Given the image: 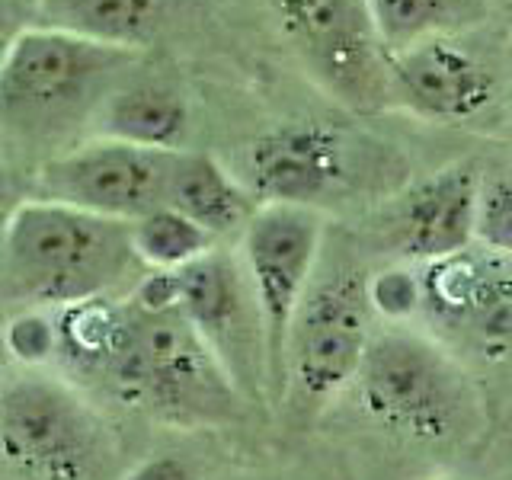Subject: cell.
Segmentation results:
<instances>
[{"mask_svg": "<svg viewBox=\"0 0 512 480\" xmlns=\"http://www.w3.org/2000/svg\"><path fill=\"white\" fill-rule=\"evenodd\" d=\"M138 64L141 52L29 23L0 61V135L32 148H61L96 122L109 93Z\"/></svg>", "mask_w": 512, "mask_h": 480, "instance_id": "1", "label": "cell"}, {"mask_svg": "<svg viewBox=\"0 0 512 480\" xmlns=\"http://www.w3.org/2000/svg\"><path fill=\"white\" fill-rule=\"evenodd\" d=\"M138 256L128 224L29 196L0 244V276L32 308H68L135 285Z\"/></svg>", "mask_w": 512, "mask_h": 480, "instance_id": "2", "label": "cell"}, {"mask_svg": "<svg viewBox=\"0 0 512 480\" xmlns=\"http://www.w3.org/2000/svg\"><path fill=\"white\" fill-rule=\"evenodd\" d=\"M359 407L413 442H464L480 426V388L452 349L413 327L372 336L352 381Z\"/></svg>", "mask_w": 512, "mask_h": 480, "instance_id": "3", "label": "cell"}, {"mask_svg": "<svg viewBox=\"0 0 512 480\" xmlns=\"http://www.w3.org/2000/svg\"><path fill=\"white\" fill-rule=\"evenodd\" d=\"M106 391L173 429H224L247 404L180 311L138 314V340Z\"/></svg>", "mask_w": 512, "mask_h": 480, "instance_id": "4", "label": "cell"}, {"mask_svg": "<svg viewBox=\"0 0 512 480\" xmlns=\"http://www.w3.org/2000/svg\"><path fill=\"white\" fill-rule=\"evenodd\" d=\"M109 426L68 378L13 375L0 397V474L10 480H103Z\"/></svg>", "mask_w": 512, "mask_h": 480, "instance_id": "5", "label": "cell"}, {"mask_svg": "<svg viewBox=\"0 0 512 480\" xmlns=\"http://www.w3.org/2000/svg\"><path fill=\"white\" fill-rule=\"evenodd\" d=\"M324 247V218L317 208L260 205L240 231L237 260L244 266L250 292L263 327L266 352V397L285 400L288 336L295 314L317 276Z\"/></svg>", "mask_w": 512, "mask_h": 480, "instance_id": "6", "label": "cell"}, {"mask_svg": "<svg viewBox=\"0 0 512 480\" xmlns=\"http://www.w3.org/2000/svg\"><path fill=\"white\" fill-rule=\"evenodd\" d=\"M375 314L368 304L365 276L330 272L311 282L288 336L285 400L308 410L333 404L359 375L365 349L375 336Z\"/></svg>", "mask_w": 512, "mask_h": 480, "instance_id": "7", "label": "cell"}, {"mask_svg": "<svg viewBox=\"0 0 512 480\" xmlns=\"http://www.w3.org/2000/svg\"><path fill=\"white\" fill-rule=\"evenodd\" d=\"M269 10L298 61L333 100L359 112H378L394 100L388 58L365 0H269Z\"/></svg>", "mask_w": 512, "mask_h": 480, "instance_id": "8", "label": "cell"}, {"mask_svg": "<svg viewBox=\"0 0 512 480\" xmlns=\"http://www.w3.org/2000/svg\"><path fill=\"white\" fill-rule=\"evenodd\" d=\"M173 154L96 135L48 154L32 173V196L132 224L167 202Z\"/></svg>", "mask_w": 512, "mask_h": 480, "instance_id": "9", "label": "cell"}, {"mask_svg": "<svg viewBox=\"0 0 512 480\" xmlns=\"http://www.w3.org/2000/svg\"><path fill=\"white\" fill-rule=\"evenodd\" d=\"M180 314L215 352L247 400L266 397L263 327L244 266L228 250H212L180 269Z\"/></svg>", "mask_w": 512, "mask_h": 480, "instance_id": "10", "label": "cell"}, {"mask_svg": "<svg viewBox=\"0 0 512 480\" xmlns=\"http://www.w3.org/2000/svg\"><path fill=\"white\" fill-rule=\"evenodd\" d=\"M420 266V263H416ZM423 317L458 333L487 359L512 352V260L474 244L420 266Z\"/></svg>", "mask_w": 512, "mask_h": 480, "instance_id": "11", "label": "cell"}, {"mask_svg": "<svg viewBox=\"0 0 512 480\" xmlns=\"http://www.w3.org/2000/svg\"><path fill=\"white\" fill-rule=\"evenodd\" d=\"M349 180L346 141L311 119L272 125L244 157V183L260 205L317 208Z\"/></svg>", "mask_w": 512, "mask_h": 480, "instance_id": "12", "label": "cell"}, {"mask_svg": "<svg viewBox=\"0 0 512 480\" xmlns=\"http://www.w3.org/2000/svg\"><path fill=\"white\" fill-rule=\"evenodd\" d=\"M388 80L397 103L436 122H468L496 96V80L487 64H480L452 36L429 39L388 58Z\"/></svg>", "mask_w": 512, "mask_h": 480, "instance_id": "13", "label": "cell"}, {"mask_svg": "<svg viewBox=\"0 0 512 480\" xmlns=\"http://www.w3.org/2000/svg\"><path fill=\"white\" fill-rule=\"evenodd\" d=\"M480 183L477 167L458 160L407 192L397 215V240L407 260L423 266L477 244Z\"/></svg>", "mask_w": 512, "mask_h": 480, "instance_id": "14", "label": "cell"}, {"mask_svg": "<svg viewBox=\"0 0 512 480\" xmlns=\"http://www.w3.org/2000/svg\"><path fill=\"white\" fill-rule=\"evenodd\" d=\"M58 362L77 378L109 384L138 340V311L125 295H106L55 308Z\"/></svg>", "mask_w": 512, "mask_h": 480, "instance_id": "15", "label": "cell"}, {"mask_svg": "<svg viewBox=\"0 0 512 480\" xmlns=\"http://www.w3.org/2000/svg\"><path fill=\"white\" fill-rule=\"evenodd\" d=\"M96 135L148 151H186L189 103L167 80L128 74L96 112Z\"/></svg>", "mask_w": 512, "mask_h": 480, "instance_id": "16", "label": "cell"}, {"mask_svg": "<svg viewBox=\"0 0 512 480\" xmlns=\"http://www.w3.org/2000/svg\"><path fill=\"white\" fill-rule=\"evenodd\" d=\"M189 221H196L215 240L240 234L247 221L260 208L247 183L221 167L212 154L202 151H176L170 180H167V202Z\"/></svg>", "mask_w": 512, "mask_h": 480, "instance_id": "17", "label": "cell"}, {"mask_svg": "<svg viewBox=\"0 0 512 480\" xmlns=\"http://www.w3.org/2000/svg\"><path fill=\"white\" fill-rule=\"evenodd\" d=\"M167 13L170 0H36L32 23L100 45L144 52L164 29Z\"/></svg>", "mask_w": 512, "mask_h": 480, "instance_id": "18", "label": "cell"}, {"mask_svg": "<svg viewBox=\"0 0 512 480\" xmlns=\"http://www.w3.org/2000/svg\"><path fill=\"white\" fill-rule=\"evenodd\" d=\"M384 58H397L429 39L452 36L477 20L474 0H365Z\"/></svg>", "mask_w": 512, "mask_h": 480, "instance_id": "19", "label": "cell"}, {"mask_svg": "<svg viewBox=\"0 0 512 480\" xmlns=\"http://www.w3.org/2000/svg\"><path fill=\"white\" fill-rule=\"evenodd\" d=\"M128 237L144 269L164 272H180L218 247L212 234L170 205H157L154 212L135 218L128 224Z\"/></svg>", "mask_w": 512, "mask_h": 480, "instance_id": "20", "label": "cell"}, {"mask_svg": "<svg viewBox=\"0 0 512 480\" xmlns=\"http://www.w3.org/2000/svg\"><path fill=\"white\" fill-rule=\"evenodd\" d=\"M4 343L10 362L23 365L26 372H45L58 362V327L52 308L26 304L4 320Z\"/></svg>", "mask_w": 512, "mask_h": 480, "instance_id": "21", "label": "cell"}, {"mask_svg": "<svg viewBox=\"0 0 512 480\" xmlns=\"http://www.w3.org/2000/svg\"><path fill=\"white\" fill-rule=\"evenodd\" d=\"M372 314L394 327H410V320L423 317V276L420 266H388L365 279Z\"/></svg>", "mask_w": 512, "mask_h": 480, "instance_id": "22", "label": "cell"}, {"mask_svg": "<svg viewBox=\"0 0 512 480\" xmlns=\"http://www.w3.org/2000/svg\"><path fill=\"white\" fill-rule=\"evenodd\" d=\"M477 244L512 260V170L480 183Z\"/></svg>", "mask_w": 512, "mask_h": 480, "instance_id": "23", "label": "cell"}, {"mask_svg": "<svg viewBox=\"0 0 512 480\" xmlns=\"http://www.w3.org/2000/svg\"><path fill=\"white\" fill-rule=\"evenodd\" d=\"M32 196V176L16 170L0 157V244H4V231L13 218V212Z\"/></svg>", "mask_w": 512, "mask_h": 480, "instance_id": "24", "label": "cell"}, {"mask_svg": "<svg viewBox=\"0 0 512 480\" xmlns=\"http://www.w3.org/2000/svg\"><path fill=\"white\" fill-rule=\"evenodd\" d=\"M119 480H199L196 471L176 455H151L138 461L132 471H125Z\"/></svg>", "mask_w": 512, "mask_h": 480, "instance_id": "25", "label": "cell"}, {"mask_svg": "<svg viewBox=\"0 0 512 480\" xmlns=\"http://www.w3.org/2000/svg\"><path fill=\"white\" fill-rule=\"evenodd\" d=\"M32 23V7L23 0H0V61H4L10 42Z\"/></svg>", "mask_w": 512, "mask_h": 480, "instance_id": "26", "label": "cell"}, {"mask_svg": "<svg viewBox=\"0 0 512 480\" xmlns=\"http://www.w3.org/2000/svg\"><path fill=\"white\" fill-rule=\"evenodd\" d=\"M4 314H0V397H4V391H7V384H10V356H7V343H4Z\"/></svg>", "mask_w": 512, "mask_h": 480, "instance_id": "27", "label": "cell"}, {"mask_svg": "<svg viewBox=\"0 0 512 480\" xmlns=\"http://www.w3.org/2000/svg\"><path fill=\"white\" fill-rule=\"evenodd\" d=\"M506 7H509V10H512V0H506Z\"/></svg>", "mask_w": 512, "mask_h": 480, "instance_id": "28", "label": "cell"}]
</instances>
